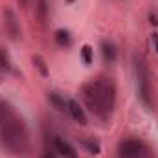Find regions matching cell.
I'll use <instances>...</instances> for the list:
<instances>
[{
  "mask_svg": "<svg viewBox=\"0 0 158 158\" xmlns=\"http://www.w3.org/2000/svg\"><path fill=\"white\" fill-rule=\"evenodd\" d=\"M83 101L90 109L92 114L99 118H107L116 105V88L107 79H94L83 85L81 88Z\"/></svg>",
  "mask_w": 158,
  "mask_h": 158,
  "instance_id": "6da1fadb",
  "label": "cell"
},
{
  "mask_svg": "<svg viewBox=\"0 0 158 158\" xmlns=\"http://www.w3.org/2000/svg\"><path fill=\"white\" fill-rule=\"evenodd\" d=\"M0 145L13 156H24L30 147V134L26 123L17 112H9L0 121Z\"/></svg>",
  "mask_w": 158,
  "mask_h": 158,
  "instance_id": "7a4b0ae2",
  "label": "cell"
},
{
  "mask_svg": "<svg viewBox=\"0 0 158 158\" xmlns=\"http://www.w3.org/2000/svg\"><path fill=\"white\" fill-rule=\"evenodd\" d=\"M134 74H136V88H138V96H140L142 103H143L147 109H153L155 98H153L151 72H149V68H147V63H145L143 57H140V55L134 57Z\"/></svg>",
  "mask_w": 158,
  "mask_h": 158,
  "instance_id": "3957f363",
  "label": "cell"
},
{
  "mask_svg": "<svg viewBox=\"0 0 158 158\" xmlns=\"http://www.w3.org/2000/svg\"><path fill=\"white\" fill-rule=\"evenodd\" d=\"M149 147L145 142L138 140V138H129V140H121L118 145V155L119 158H147L149 156Z\"/></svg>",
  "mask_w": 158,
  "mask_h": 158,
  "instance_id": "277c9868",
  "label": "cell"
},
{
  "mask_svg": "<svg viewBox=\"0 0 158 158\" xmlns=\"http://www.w3.org/2000/svg\"><path fill=\"white\" fill-rule=\"evenodd\" d=\"M4 28L7 31V35L13 40H19L22 37V30H20V22L15 15V11L11 7H6L4 9Z\"/></svg>",
  "mask_w": 158,
  "mask_h": 158,
  "instance_id": "5b68a950",
  "label": "cell"
},
{
  "mask_svg": "<svg viewBox=\"0 0 158 158\" xmlns=\"http://www.w3.org/2000/svg\"><path fill=\"white\" fill-rule=\"evenodd\" d=\"M68 114L76 119L79 125H86V123H88V118H86L83 107L79 105L76 99H68Z\"/></svg>",
  "mask_w": 158,
  "mask_h": 158,
  "instance_id": "8992f818",
  "label": "cell"
},
{
  "mask_svg": "<svg viewBox=\"0 0 158 158\" xmlns=\"http://www.w3.org/2000/svg\"><path fill=\"white\" fill-rule=\"evenodd\" d=\"M53 145H55V151H57L61 156H64V158H77V153H76L74 145H70L64 138H55Z\"/></svg>",
  "mask_w": 158,
  "mask_h": 158,
  "instance_id": "52a82bcc",
  "label": "cell"
},
{
  "mask_svg": "<svg viewBox=\"0 0 158 158\" xmlns=\"http://www.w3.org/2000/svg\"><path fill=\"white\" fill-rule=\"evenodd\" d=\"M101 53H103V59L107 63H114L116 57H118V50H116L114 42L112 40H107V39L101 40Z\"/></svg>",
  "mask_w": 158,
  "mask_h": 158,
  "instance_id": "ba28073f",
  "label": "cell"
},
{
  "mask_svg": "<svg viewBox=\"0 0 158 158\" xmlns=\"http://www.w3.org/2000/svg\"><path fill=\"white\" fill-rule=\"evenodd\" d=\"M48 101H50L59 112H68V99H64V98L59 96L57 92H50V94H48Z\"/></svg>",
  "mask_w": 158,
  "mask_h": 158,
  "instance_id": "9c48e42d",
  "label": "cell"
},
{
  "mask_svg": "<svg viewBox=\"0 0 158 158\" xmlns=\"http://www.w3.org/2000/svg\"><path fill=\"white\" fill-rule=\"evenodd\" d=\"M55 40H57L59 46H70V42H72L70 33H68L66 30H57V31H55Z\"/></svg>",
  "mask_w": 158,
  "mask_h": 158,
  "instance_id": "30bf717a",
  "label": "cell"
},
{
  "mask_svg": "<svg viewBox=\"0 0 158 158\" xmlns=\"http://www.w3.org/2000/svg\"><path fill=\"white\" fill-rule=\"evenodd\" d=\"M0 70H4V72L11 70V59L4 48H0Z\"/></svg>",
  "mask_w": 158,
  "mask_h": 158,
  "instance_id": "8fae6325",
  "label": "cell"
},
{
  "mask_svg": "<svg viewBox=\"0 0 158 158\" xmlns=\"http://www.w3.org/2000/svg\"><path fill=\"white\" fill-rule=\"evenodd\" d=\"M83 145L92 153V155H99L101 153V145L98 143V142H94V140H88V138H83Z\"/></svg>",
  "mask_w": 158,
  "mask_h": 158,
  "instance_id": "7c38bea8",
  "label": "cell"
},
{
  "mask_svg": "<svg viewBox=\"0 0 158 158\" xmlns=\"http://www.w3.org/2000/svg\"><path fill=\"white\" fill-rule=\"evenodd\" d=\"M31 61H33V64L39 68L40 76H44V77H46V76H48V66H46V61H44L40 55H33V59H31Z\"/></svg>",
  "mask_w": 158,
  "mask_h": 158,
  "instance_id": "4fadbf2b",
  "label": "cell"
},
{
  "mask_svg": "<svg viewBox=\"0 0 158 158\" xmlns=\"http://www.w3.org/2000/svg\"><path fill=\"white\" fill-rule=\"evenodd\" d=\"M9 112H13V107H11V103H9V101H6V99H0V121L6 118Z\"/></svg>",
  "mask_w": 158,
  "mask_h": 158,
  "instance_id": "5bb4252c",
  "label": "cell"
},
{
  "mask_svg": "<svg viewBox=\"0 0 158 158\" xmlns=\"http://www.w3.org/2000/svg\"><path fill=\"white\" fill-rule=\"evenodd\" d=\"M37 13H39L40 22H44V20L48 19V4H46V0H39V6H37Z\"/></svg>",
  "mask_w": 158,
  "mask_h": 158,
  "instance_id": "9a60e30c",
  "label": "cell"
},
{
  "mask_svg": "<svg viewBox=\"0 0 158 158\" xmlns=\"http://www.w3.org/2000/svg\"><path fill=\"white\" fill-rule=\"evenodd\" d=\"M81 55H83L85 64H92V48H90L88 44H85V46L81 48Z\"/></svg>",
  "mask_w": 158,
  "mask_h": 158,
  "instance_id": "2e32d148",
  "label": "cell"
},
{
  "mask_svg": "<svg viewBox=\"0 0 158 158\" xmlns=\"http://www.w3.org/2000/svg\"><path fill=\"white\" fill-rule=\"evenodd\" d=\"M149 20H151V24H153V26H158V15H156V11H151V13H149Z\"/></svg>",
  "mask_w": 158,
  "mask_h": 158,
  "instance_id": "e0dca14e",
  "label": "cell"
},
{
  "mask_svg": "<svg viewBox=\"0 0 158 158\" xmlns=\"http://www.w3.org/2000/svg\"><path fill=\"white\" fill-rule=\"evenodd\" d=\"M42 158H55V153H53V151H46V153L42 155Z\"/></svg>",
  "mask_w": 158,
  "mask_h": 158,
  "instance_id": "ac0fdd59",
  "label": "cell"
},
{
  "mask_svg": "<svg viewBox=\"0 0 158 158\" xmlns=\"http://www.w3.org/2000/svg\"><path fill=\"white\" fill-rule=\"evenodd\" d=\"M153 40H155V48H156V53H158V33H153Z\"/></svg>",
  "mask_w": 158,
  "mask_h": 158,
  "instance_id": "d6986e66",
  "label": "cell"
},
{
  "mask_svg": "<svg viewBox=\"0 0 158 158\" xmlns=\"http://www.w3.org/2000/svg\"><path fill=\"white\" fill-rule=\"evenodd\" d=\"M19 4H20L22 7H26V4H28V0H19Z\"/></svg>",
  "mask_w": 158,
  "mask_h": 158,
  "instance_id": "ffe728a7",
  "label": "cell"
}]
</instances>
